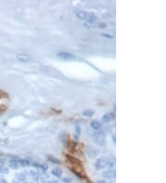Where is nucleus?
<instances>
[{
  "label": "nucleus",
  "mask_w": 166,
  "mask_h": 183,
  "mask_svg": "<svg viewBox=\"0 0 166 183\" xmlns=\"http://www.w3.org/2000/svg\"><path fill=\"white\" fill-rule=\"evenodd\" d=\"M29 176L32 177V179L33 180H35L36 181L38 179H39V175H38V173H36L35 171H29Z\"/></svg>",
  "instance_id": "obj_13"
},
{
  "label": "nucleus",
  "mask_w": 166,
  "mask_h": 183,
  "mask_svg": "<svg viewBox=\"0 0 166 183\" xmlns=\"http://www.w3.org/2000/svg\"><path fill=\"white\" fill-rule=\"evenodd\" d=\"M62 180L65 183H70V182H71V179H69V177H64V179H62Z\"/></svg>",
  "instance_id": "obj_17"
},
{
  "label": "nucleus",
  "mask_w": 166,
  "mask_h": 183,
  "mask_svg": "<svg viewBox=\"0 0 166 183\" xmlns=\"http://www.w3.org/2000/svg\"><path fill=\"white\" fill-rule=\"evenodd\" d=\"M82 115L84 116H87V118H92V116L94 115V112L92 110H90V109H87V110H84L82 112Z\"/></svg>",
  "instance_id": "obj_12"
},
{
  "label": "nucleus",
  "mask_w": 166,
  "mask_h": 183,
  "mask_svg": "<svg viewBox=\"0 0 166 183\" xmlns=\"http://www.w3.org/2000/svg\"><path fill=\"white\" fill-rule=\"evenodd\" d=\"M90 127L95 130H98L101 129V127H102V125H101V122L98 121V120H92V122H90Z\"/></svg>",
  "instance_id": "obj_10"
},
{
  "label": "nucleus",
  "mask_w": 166,
  "mask_h": 183,
  "mask_svg": "<svg viewBox=\"0 0 166 183\" xmlns=\"http://www.w3.org/2000/svg\"><path fill=\"white\" fill-rule=\"evenodd\" d=\"M93 139H94L95 142L101 146L104 145V143H105V136L103 134V132H98V133H96L93 136Z\"/></svg>",
  "instance_id": "obj_5"
},
{
  "label": "nucleus",
  "mask_w": 166,
  "mask_h": 183,
  "mask_svg": "<svg viewBox=\"0 0 166 183\" xmlns=\"http://www.w3.org/2000/svg\"><path fill=\"white\" fill-rule=\"evenodd\" d=\"M97 183H107V182H106V181H105L104 180H99V181H98Z\"/></svg>",
  "instance_id": "obj_21"
},
{
  "label": "nucleus",
  "mask_w": 166,
  "mask_h": 183,
  "mask_svg": "<svg viewBox=\"0 0 166 183\" xmlns=\"http://www.w3.org/2000/svg\"><path fill=\"white\" fill-rule=\"evenodd\" d=\"M13 183H28V177L26 173H18L14 177Z\"/></svg>",
  "instance_id": "obj_4"
},
{
  "label": "nucleus",
  "mask_w": 166,
  "mask_h": 183,
  "mask_svg": "<svg viewBox=\"0 0 166 183\" xmlns=\"http://www.w3.org/2000/svg\"><path fill=\"white\" fill-rule=\"evenodd\" d=\"M0 162H1V160H0Z\"/></svg>",
  "instance_id": "obj_22"
},
{
  "label": "nucleus",
  "mask_w": 166,
  "mask_h": 183,
  "mask_svg": "<svg viewBox=\"0 0 166 183\" xmlns=\"http://www.w3.org/2000/svg\"><path fill=\"white\" fill-rule=\"evenodd\" d=\"M52 175H54L56 177H61L62 176V170L58 168V167H55V168H53L52 170Z\"/></svg>",
  "instance_id": "obj_11"
},
{
  "label": "nucleus",
  "mask_w": 166,
  "mask_h": 183,
  "mask_svg": "<svg viewBox=\"0 0 166 183\" xmlns=\"http://www.w3.org/2000/svg\"><path fill=\"white\" fill-rule=\"evenodd\" d=\"M49 160L50 161H51V162H54V163H56V164H59V160H57V159H55V158H53V157H51V156H50L49 157Z\"/></svg>",
  "instance_id": "obj_16"
},
{
  "label": "nucleus",
  "mask_w": 166,
  "mask_h": 183,
  "mask_svg": "<svg viewBox=\"0 0 166 183\" xmlns=\"http://www.w3.org/2000/svg\"><path fill=\"white\" fill-rule=\"evenodd\" d=\"M42 182L43 183H58L57 180H49V179H43L42 180Z\"/></svg>",
  "instance_id": "obj_14"
},
{
  "label": "nucleus",
  "mask_w": 166,
  "mask_h": 183,
  "mask_svg": "<svg viewBox=\"0 0 166 183\" xmlns=\"http://www.w3.org/2000/svg\"><path fill=\"white\" fill-rule=\"evenodd\" d=\"M75 129H76V132H77V134H78V135H79V134H80V132H81V131H80V127H79V125H77L76 127H75Z\"/></svg>",
  "instance_id": "obj_18"
},
{
  "label": "nucleus",
  "mask_w": 166,
  "mask_h": 183,
  "mask_svg": "<svg viewBox=\"0 0 166 183\" xmlns=\"http://www.w3.org/2000/svg\"><path fill=\"white\" fill-rule=\"evenodd\" d=\"M0 183H8V182L6 180L3 179V177H0Z\"/></svg>",
  "instance_id": "obj_20"
},
{
  "label": "nucleus",
  "mask_w": 166,
  "mask_h": 183,
  "mask_svg": "<svg viewBox=\"0 0 166 183\" xmlns=\"http://www.w3.org/2000/svg\"><path fill=\"white\" fill-rule=\"evenodd\" d=\"M102 35H103V37H108L109 39H113V38H114V37L112 36V35H110V34H106V33H103Z\"/></svg>",
  "instance_id": "obj_19"
},
{
  "label": "nucleus",
  "mask_w": 166,
  "mask_h": 183,
  "mask_svg": "<svg viewBox=\"0 0 166 183\" xmlns=\"http://www.w3.org/2000/svg\"><path fill=\"white\" fill-rule=\"evenodd\" d=\"M114 119V114L112 113V112H108V113L104 114L103 116L102 122H103V123H104V124H106V123H109V122L112 121Z\"/></svg>",
  "instance_id": "obj_7"
},
{
  "label": "nucleus",
  "mask_w": 166,
  "mask_h": 183,
  "mask_svg": "<svg viewBox=\"0 0 166 183\" xmlns=\"http://www.w3.org/2000/svg\"><path fill=\"white\" fill-rule=\"evenodd\" d=\"M103 177L104 179H113V177H115V171L112 170V169H109L107 171H104L103 173Z\"/></svg>",
  "instance_id": "obj_9"
},
{
  "label": "nucleus",
  "mask_w": 166,
  "mask_h": 183,
  "mask_svg": "<svg viewBox=\"0 0 166 183\" xmlns=\"http://www.w3.org/2000/svg\"><path fill=\"white\" fill-rule=\"evenodd\" d=\"M9 167L12 169H19L21 167H26L31 166V163H30L28 160H22L19 158H12L10 161H9Z\"/></svg>",
  "instance_id": "obj_2"
},
{
  "label": "nucleus",
  "mask_w": 166,
  "mask_h": 183,
  "mask_svg": "<svg viewBox=\"0 0 166 183\" xmlns=\"http://www.w3.org/2000/svg\"><path fill=\"white\" fill-rule=\"evenodd\" d=\"M16 58L19 61H21V62H28V61H30V59H31V58H30V55L28 54H24V53L18 54Z\"/></svg>",
  "instance_id": "obj_8"
},
{
  "label": "nucleus",
  "mask_w": 166,
  "mask_h": 183,
  "mask_svg": "<svg viewBox=\"0 0 166 183\" xmlns=\"http://www.w3.org/2000/svg\"><path fill=\"white\" fill-rule=\"evenodd\" d=\"M57 58H61L63 60H72L76 58V55L69 52H59L57 53Z\"/></svg>",
  "instance_id": "obj_6"
},
{
  "label": "nucleus",
  "mask_w": 166,
  "mask_h": 183,
  "mask_svg": "<svg viewBox=\"0 0 166 183\" xmlns=\"http://www.w3.org/2000/svg\"><path fill=\"white\" fill-rule=\"evenodd\" d=\"M109 162H110V159L107 156H101L96 161H95L94 166L97 170L103 169V168H105V167L108 166Z\"/></svg>",
  "instance_id": "obj_3"
},
{
  "label": "nucleus",
  "mask_w": 166,
  "mask_h": 183,
  "mask_svg": "<svg viewBox=\"0 0 166 183\" xmlns=\"http://www.w3.org/2000/svg\"><path fill=\"white\" fill-rule=\"evenodd\" d=\"M76 14H77L79 19L86 20L88 23H90V24L94 23L97 20L96 15L93 14V13H90V12H86V11H82V10H79V11L76 12Z\"/></svg>",
  "instance_id": "obj_1"
},
{
  "label": "nucleus",
  "mask_w": 166,
  "mask_h": 183,
  "mask_svg": "<svg viewBox=\"0 0 166 183\" xmlns=\"http://www.w3.org/2000/svg\"><path fill=\"white\" fill-rule=\"evenodd\" d=\"M8 172V169L7 168V167L0 166V173H2V174H7Z\"/></svg>",
  "instance_id": "obj_15"
}]
</instances>
